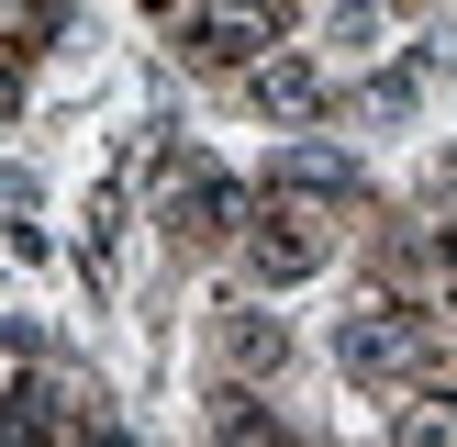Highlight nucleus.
Masks as SVG:
<instances>
[{"label": "nucleus", "instance_id": "f257e3e1", "mask_svg": "<svg viewBox=\"0 0 457 447\" xmlns=\"http://www.w3.org/2000/svg\"><path fill=\"white\" fill-rule=\"evenodd\" d=\"M335 257V201L324 190H290V179H268V201L245 213V268H257L268 291L312 280V268Z\"/></svg>", "mask_w": 457, "mask_h": 447}, {"label": "nucleus", "instance_id": "f03ea898", "mask_svg": "<svg viewBox=\"0 0 457 447\" xmlns=\"http://www.w3.org/2000/svg\"><path fill=\"white\" fill-rule=\"evenodd\" d=\"M424 335H436L424 302H369V313L335 325V358H346L357 380H413V369H424Z\"/></svg>", "mask_w": 457, "mask_h": 447}, {"label": "nucleus", "instance_id": "39448f33", "mask_svg": "<svg viewBox=\"0 0 457 447\" xmlns=\"http://www.w3.org/2000/svg\"><path fill=\"white\" fill-rule=\"evenodd\" d=\"M223 358L235 369H279V325L268 313H223Z\"/></svg>", "mask_w": 457, "mask_h": 447}, {"label": "nucleus", "instance_id": "7ed1b4c3", "mask_svg": "<svg viewBox=\"0 0 457 447\" xmlns=\"http://www.w3.org/2000/svg\"><path fill=\"white\" fill-rule=\"evenodd\" d=\"M245 101H257V112H279V123H312L335 89H324V67H312V56H290V45H279V56H257V67H245Z\"/></svg>", "mask_w": 457, "mask_h": 447}, {"label": "nucleus", "instance_id": "20e7f679", "mask_svg": "<svg viewBox=\"0 0 457 447\" xmlns=\"http://www.w3.org/2000/svg\"><path fill=\"white\" fill-rule=\"evenodd\" d=\"M235 179H190V201H168V235L179 246H212V235H235Z\"/></svg>", "mask_w": 457, "mask_h": 447}]
</instances>
